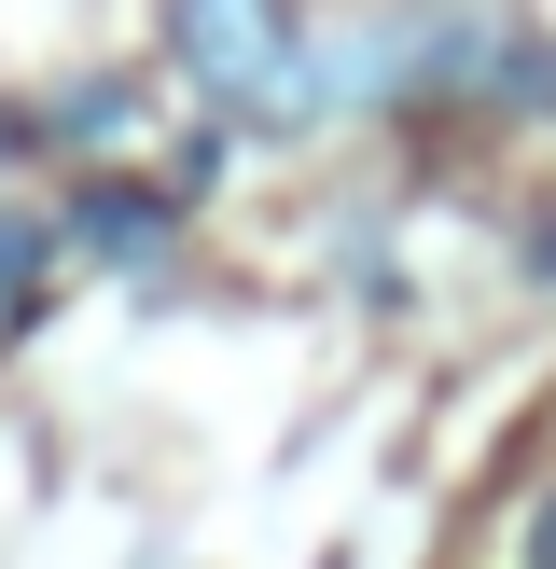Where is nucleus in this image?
I'll return each instance as SVG.
<instances>
[{
	"instance_id": "obj_1",
	"label": "nucleus",
	"mask_w": 556,
	"mask_h": 569,
	"mask_svg": "<svg viewBox=\"0 0 556 569\" xmlns=\"http://www.w3.org/2000/svg\"><path fill=\"white\" fill-rule=\"evenodd\" d=\"M167 70L222 126H306L334 98V70L292 42V0H167Z\"/></svg>"
},
{
	"instance_id": "obj_3",
	"label": "nucleus",
	"mask_w": 556,
	"mask_h": 569,
	"mask_svg": "<svg viewBox=\"0 0 556 569\" xmlns=\"http://www.w3.org/2000/svg\"><path fill=\"white\" fill-rule=\"evenodd\" d=\"M126 111H139V83H56V98H42V139H111V126H126Z\"/></svg>"
},
{
	"instance_id": "obj_5",
	"label": "nucleus",
	"mask_w": 556,
	"mask_h": 569,
	"mask_svg": "<svg viewBox=\"0 0 556 569\" xmlns=\"http://www.w3.org/2000/svg\"><path fill=\"white\" fill-rule=\"evenodd\" d=\"M515 569H556V487L528 500V528H515Z\"/></svg>"
},
{
	"instance_id": "obj_2",
	"label": "nucleus",
	"mask_w": 556,
	"mask_h": 569,
	"mask_svg": "<svg viewBox=\"0 0 556 569\" xmlns=\"http://www.w3.org/2000/svg\"><path fill=\"white\" fill-rule=\"evenodd\" d=\"M56 237H70L83 250V264H167V237H181V194H167V181H83L70 194V209H56Z\"/></svg>"
},
{
	"instance_id": "obj_4",
	"label": "nucleus",
	"mask_w": 556,
	"mask_h": 569,
	"mask_svg": "<svg viewBox=\"0 0 556 569\" xmlns=\"http://www.w3.org/2000/svg\"><path fill=\"white\" fill-rule=\"evenodd\" d=\"M42 250H56V222H0V306L28 292V264H42Z\"/></svg>"
}]
</instances>
